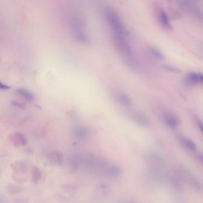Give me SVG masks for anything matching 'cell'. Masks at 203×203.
Returning a JSON list of instances; mask_svg holds the SVG:
<instances>
[{
	"label": "cell",
	"instance_id": "obj_16",
	"mask_svg": "<svg viewBox=\"0 0 203 203\" xmlns=\"http://www.w3.org/2000/svg\"><path fill=\"white\" fill-rule=\"evenodd\" d=\"M172 185H173V187L177 189V190H180L182 189V185L180 184L179 180L175 177L174 176H173L172 177Z\"/></svg>",
	"mask_w": 203,
	"mask_h": 203
},
{
	"label": "cell",
	"instance_id": "obj_19",
	"mask_svg": "<svg viewBox=\"0 0 203 203\" xmlns=\"http://www.w3.org/2000/svg\"><path fill=\"white\" fill-rule=\"evenodd\" d=\"M196 123L197 124V126H198V128H200V131H203V124H202V122L199 119V118H196Z\"/></svg>",
	"mask_w": 203,
	"mask_h": 203
},
{
	"label": "cell",
	"instance_id": "obj_9",
	"mask_svg": "<svg viewBox=\"0 0 203 203\" xmlns=\"http://www.w3.org/2000/svg\"><path fill=\"white\" fill-rule=\"evenodd\" d=\"M159 16H160V19L161 20V22L164 27L168 29H172L171 24L169 22V17L166 13V12H164L163 10H160V13H159Z\"/></svg>",
	"mask_w": 203,
	"mask_h": 203
},
{
	"label": "cell",
	"instance_id": "obj_18",
	"mask_svg": "<svg viewBox=\"0 0 203 203\" xmlns=\"http://www.w3.org/2000/svg\"><path fill=\"white\" fill-rule=\"evenodd\" d=\"M12 104L13 106H15V107H18V108H22V109H24L25 108V106L23 103H20L19 101H13L12 102Z\"/></svg>",
	"mask_w": 203,
	"mask_h": 203
},
{
	"label": "cell",
	"instance_id": "obj_13",
	"mask_svg": "<svg viewBox=\"0 0 203 203\" xmlns=\"http://www.w3.org/2000/svg\"><path fill=\"white\" fill-rule=\"evenodd\" d=\"M52 156L53 157L54 162H55L58 165H61L63 162V154L60 151H55L53 152Z\"/></svg>",
	"mask_w": 203,
	"mask_h": 203
},
{
	"label": "cell",
	"instance_id": "obj_10",
	"mask_svg": "<svg viewBox=\"0 0 203 203\" xmlns=\"http://www.w3.org/2000/svg\"><path fill=\"white\" fill-rule=\"evenodd\" d=\"M119 103L124 106H130L131 105V100L129 96L124 93H119L117 95Z\"/></svg>",
	"mask_w": 203,
	"mask_h": 203
},
{
	"label": "cell",
	"instance_id": "obj_20",
	"mask_svg": "<svg viewBox=\"0 0 203 203\" xmlns=\"http://www.w3.org/2000/svg\"><path fill=\"white\" fill-rule=\"evenodd\" d=\"M10 88V86L6 85V84H4L3 83H2L0 81V89H9Z\"/></svg>",
	"mask_w": 203,
	"mask_h": 203
},
{
	"label": "cell",
	"instance_id": "obj_14",
	"mask_svg": "<svg viewBox=\"0 0 203 203\" xmlns=\"http://www.w3.org/2000/svg\"><path fill=\"white\" fill-rule=\"evenodd\" d=\"M149 51L151 53V54H152L157 58H159V59H160V60H163V59L164 58V55L157 48H156L154 47H149Z\"/></svg>",
	"mask_w": 203,
	"mask_h": 203
},
{
	"label": "cell",
	"instance_id": "obj_3",
	"mask_svg": "<svg viewBox=\"0 0 203 203\" xmlns=\"http://www.w3.org/2000/svg\"><path fill=\"white\" fill-rule=\"evenodd\" d=\"M185 82L189 85H195L203 82V76L201 73H191L186 76Z\"/></svg>",
	"mask_w": 203,
	"mask_h": 203
},
{
	"label": "cell",
	"instance_id": "obj_2",
	"mask_svg": "<svg viewBox=\"0 0 203 203\" xmlns=\"http://www.w3.org/2000/svg\"><path fill=\"white\" fill-rule=\"evenodd\" d=\"M9 137H10V140L16 146L25 145L27 144V141L26 138L20 133L15 132L10 135Z\"/></svg>",
	"mask_w": 203,
	"mask_h": 203
},
{
	"label": "cell",
	"instance_id": "obj_1",
	"mask_svg": "<svg viewBox=\"0 0 203 203\" xmlns=\"http://www.w3.org/2000/svg\"><path fill=\"white\" fill-rule=\"evenodd\" d=\"M105 15L108 25L113 31L114 37H124V28L118 15L111 9H107L106 11Z\"/></svg>",
	"mask_w": 203,
	"mask_h": 203
},
{
	"label": "cell",
	"instance_id": "obj_8",
	"mask_svg": "<svg viewBox=\"0 0 203 203\" xmlns=\"http://www.w3.org/2000/svg\"><path fill=\"white\" fill-rule=\"evenodd\" d=\"M75 135L81 139H85L89 136L88 130L84 127H78L75 130Z\"/></svg>",
	"mask_w": 203,
	"mask_h": 203
},
{
	"label": "cell",
	"instance_id": "obj_12",
	"mask_svg": "<svg viewBox=\"0 0 203 203\" xmlns=\"http://www.w3.org/2000/svg\"><path fill=\"white\" fill-rule=\"evenodd\" d=\"M41 177V172L38 167L34 166L32 170V179L33 182L37 184Z\"/></svg>",
	"mask_w": 203,
	"mask_h": 203
},
{
	"label": "cell",
	"instance_id": "obj_6",
	"mask_svg": "<svg viewBox=\"0 0 203 203\" xmlns=\"http://www.w3.org/2000/svg\"><path fill=\"white\" fill-rule=\"evenodd\" d=\"M132 118L133 120L139 124V125L143 126H147L149 124V122L147 117L140 113H135L132 114Z\"/></svg>",
	"mask_w": 203,
	"mask_h": 203
},
{
	"label": "cell",
	"instance_id": "obj_5",
	"mask_svg": "<svg viewBox=\"0 0 203 203\" xmlns=\"http://www.w3.org/2000/svg\"><path fill=\"white\" fill-rule=\"evenodd\" d=\"M106 173L109 177L117 178L121 175L122 170L119 166L115 164H112L108 166L106 168Z\"/></svg>",
	"mask_w": 203,
	"mask_h": 203
},
{
	"label": "cell",
	"instance_id": "obj_15",
	"mask_svg": "<svg viewBox=\"0 0 203 203\" xmlns=\"http://www.w3.org/2000/svg\"><path fill=\"white\" fill-rule=\"evenodd\" d=\"M76 38L78 41L83 42V43H88L89 41L88 37L85 34L81 33V32H78L76 33Z\"/></svg>",
	"mask_w": 203,
	"mask_h": 203
},
{
	"label": "cell",
	"instance_id": "obj_17",
	"mask_svg": "<svg viewBox=\"0 0 203 203\" xmlns=\"http://www.w3.org/2000/svg\"><path fill=\"white\" fill-rule=\"evenodd\" d=\"M164 68L169 71V72H172V73H179L180 72V70L178 68H176V67H174V66H168V65H166L164 66Z\"/></svg>",
	"mask_w": 203,
	"mask_h": 203
},
{
	"label": "cell",
	"instance_id": "obj_4",
	"mask_svg": "<svg viewBox=\"0 0 203 203\" xmlns=\"http://www.w3.org/2000/svg\"><path fill=\"white\" fill-rule=\"evenodd\" d=\"M164 121L166 124L172 129H176L180 123L179 118L172 113L166 114L164 116Z\"/></svg>",
	"mask_w": 203,
	"mask_h": 203
},
{
	"label": "cell",
	"instance_id": "obj_7",
	"mask_svg": "<svg viewBox=\"0 0 203 203\" xmlns=\"http://www.w3.org/2000/svg\"><path fill=\"white\" fill-rule=\"evenodd\" d=\"M180 141L183 145H184L187 149H190L192 151H195L197 150V145L195 143L189 138L181 137L180 138Z\"/></svg>",
	"mask_w": 203,
	"mask_h": 203
},
{
	"label": "cell",
	"instance_id": "obj_11",
	"mask_svg": "<svg viewBox=\"0 0 203 203\" xmlns=\"http://www.w3.org/2000/svg\"><path fill=\"white\" fill-rule=\"evenodd\" d=\"M17 91V93L20 95L28 101H32L35 99L34 95L31 92H30L29 91H28L26 89L19 88Z\"/></svg>",
	"mask_w": 203,
	"mask_h": 203
}]
</instances>
